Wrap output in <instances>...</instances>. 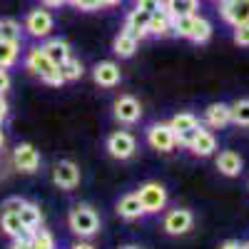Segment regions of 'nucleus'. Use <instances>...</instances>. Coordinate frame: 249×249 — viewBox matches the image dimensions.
<instances>
[{
	"instance_id": "obj_37",
	"label": "nucleus",
	"mask_w": 249,
	"mask_h": 249,
	"mask_svg": "<svg viewBox=\"0 0 249 249\" xmlns=\"http://www.w3.org/2000/svg\"><path fill=\"white\" fill-rule=\"evenodd\" d=\"M10 249H33L30 247V237H15L10 242Z\"/></svg>"
},
{
	"instance_id": "obj_23",
	"label": "nucleus",
	"mask_w": 249,
	"mask_h": 249,
	"mask_svg": "<svg viewBox=\"0 0 249 249\" xmlns=\"http://www.w3.org/2000/svg\"><path fill=\"white\" fill-rule=\"evenodd\" d=\"M147 33H150V37H167V35H172V18L164 13V10L152 13L150 15Z\"/></svg>"
},
{
	"instance_id": "obj_25",
	"label": "nucleus",
	"mask_w": 249,
	"mask_h": 249,
	"mask_svg": "<svg viewBox=\"0 0 249 249\" xmlns=\"http://www.w3.org/2000/svg\"><path fill=\"white\" fill-rule=\"evenodd\" d=\"M210 37H212V23L202 15H195V25H192L187 40L195 43V45H204V43H210Z\"/></svg>"
},
{
	"instance_id": "obj_9",
	"label": "nucleus",
	"mask_w": 249,
	"mask_h": 249,
	"mask_svg": "<svg viewBox=\"0 0 249 249\" xmlns=\"http://www.w3.org/2000/svg\"><path fill=\"white\" fill-rule=\"evenodd\" d=\"M112 117L120 124H137L142 120V102L132 95H120L112 102Z\"/></svg>"
},
{
	"instance_id": "obj_19",
	"label": "nucleus",
	"mask_w": 249,
	"mask_h": 249,
	"mask_svg": "<svg viewBox=\"0 0 249 249\" xmlns=\"http://www.w3.org/2000/svg\"><path fill=\"white\" fill-rule=\"evenodd\" d=\"M40 48H43V53L55 62V65L60 68L62 65V62H65L68 57H72V50H70V43H68V40H62V37H48L45 40V43L43 45H40Z\"/></svg>"
},
{
	"instance_id": "obj_31",
	"label": "nucleus",
	"mask_w": 249,
	"mask_h": 249,
	"mask_svg": "<svg viewBox=\"0 0 249 249\" xmlns=\"http://www.w3.org/2000/svg\"><path fill=\"white\" fill-rule=\"evenodd\" d=\"M232 43L237 48H249V23H239L232 28Z\"/></svg>"
},
{
	"instance_id": "obj_46",
	"label": "nucleus",
	"mask_w": 249,
	"mask_h": 249,
	"mask_svg": "<svg viewBox=\"0 0 249 249\" xmlns=\"http://www.w3.org/2000/svg\"><path fill=\"white\" fill-rule=\"evenodd\" d=\"M212 3H217V5H222V3H224V0H212Z\"/></svg>"
},
{
	"instance_id": "obj_16",
	"label": "nucleus",
	"mask_w": 249,
	"mask_h": 249,
	"mask_svg": "<svg viewBox=\"0 0 249 249\" xmlns=\"http://www.w3.org/2000/svg\"><path fill=\"white\" fill-rule=\"evenodd\" d=\"M217 164V172L224 177H239L244 172V160L234 152V150H222L214 160Z\"/></svg>"
},
{
	"instance_id": "obj_39",
	"label": "nucleus",
	"mask_w": 249,
	"mask_h": 249,
	"mask_svg": "<svg viewBox=\"0 0 249 249\" xmlns=\"http://www.w3.org/2000/svg\"><path fill=\"white\" fill-rule=\"evenodd\" d=\"M217 249H242V242L239 239H224Z\"/></svg>"
},
{
	"instance_id": "obj_14",
	"label": "nucleus",
	"mask_w": 249,
	"mask_h": 249,
	"mask_svg": "<svg viewBox=\"0 0 249 249\" xmlns=\"http://www.w3.org/2000/svg\"><path fill=\"white\" fill-rule=\"evenodd\" d=\"M222 20L227 25H239V23H249V0H224L219 5Z\"/></svg>"
},
{
	"instance_id": "obj_30",
	"label": "nucleus",
	"mask_w": 249,
	"mask_h": 249,
	"mask_svg": "<svg viewBox=\"0 0 249 249\" xmlns=\"http://www.w3.org/2000/svg\"><path fill=\"white\" fill-rule=\"evenodd\" d=\"M30 247L33 249H57L55 237L48 230H43V227H37V230L30 234Z\"/></svg>"
},
{
	"instance_id": "obj_3",
	"label": "nucleus",
	"mask_w": 249,
	"mask_h": 249,
	"mask_svg": "<svg viewBox=\"0 0 249 249\" xmlns=\"http://www.w3.org/2000/svg\"><path fill=\"white\" fill-rule=\"evenodd\" d=\"M195 227V214L187 207H172V210L162 212V232L170 237H184L190 234Z\"/></svg>"
},
{
	"instance_id": "obj_35",
	"label": "nucleus",
	"mask_w": 249,
	"mask_h": 249,
	"mask_svg": "<svg viewBox=\"0 0 249 249\" xmlns=\"http://www.w3.org/2000/svg\"><path fill=\"white\" fill-rule=\"evenodd\" d=\"M43 82H45V85H50V88H60V85H65V77H62L60 68H55L50 75H45V77H43Z\"/></svg>"
},
{
	"instance_id": "obj_44",
	"label": "nucleus",
	"mask_w": 249,
	"mask_h": 249,
	"mask_svg": "<svg viewBox=\"0 0 249 249\" xmlns=\"http://www.w3.org/2000/svg\"><path fill=\"white\" fill-rule=\"evenodd\" d=\"M3 144H5V137H3V130H0V152H3Z\"/></svg>"
},
{
	"instance_id": "obj_1",
	"label": "nucleus",
	"mask_w": 249,
	"mask_h": 249,
	"mask_svg": "<svg viewBox=\"0 0 249 249\" xmlns=\"http://www.w3.org/2000/svg\"><path fill=\"white\" fill-rule=\"evenodd\" d=\"M68 227L77 239H92L102 232V219H100V214L92 204L77 202L68 212Z\"/></svg>"
},
{
	"instance_id": "obj_33",
	"label": "nucleus",
	"mask_w": 249,
	"mask_h": 249,
	"mask_svg": "<svg viewBox=\"0 0 249 249\" xmlns=\"http://www.w3.org/2000/svg\"><path fill=\"white\" fill-rule=\"evenodd\" d=\"M135 8L137 10H142V13H157V10H162V0H135Z\"/></svg>"
},
{
	"instance_id": "obj_21",
	"label": "nucleus",
	"mask_w": 249,
	"mask_h": 249,
	"mask_svg": "<svg viewBox=\"0 0 249 249\" xmlns=\"http://www.w3.org/2000/svg\"><path fill=\"white\" fill-rule=\"evenodd\" d=\"M0 230H3L10 239L15 237H30L25 224L20 222V212H0Z\"/></svg>"
},
{
	"instance_id": "obj_24",
	"label": "nucleus",
	"mask_w": 249,
	"mask_h": 249,
	"mask_svg": "<svg viewBox=\"0 0 249 249\" xmlns=\"http://www.w3.org/2000/svg\"><path fill=\"white\" fill-rule=\"evenodd\" d=\"M20 222L25 224V230H28L30 234L37 230V227H43V210H40V204L25 199L23 210H20Z\"/></svg>"
},
{
	"instance_id": "obj_28",
	"label": "nucleus",
	"mask_w": 249,
	"mask_h": 249,
	"mask_svg": "<svg viewBox=\"0 0 249 249\" xmlns=\"http://www.w3.org/2000/svg\"><path fill=\"white\" fill-rule=\"evenodd\" d=\"M232 124L237 127H249V97H242V100H234L232 105Z\"/></svg>"
},
{
	"instance_id": "obj_22",
	"label": "nucleus",
	"mask_w": 249,
	"mask_h": 249,
	"mask_svg": "<svg viewBox=\"0 0 249 249\" xmlns=\"http://www.w3.org/2000/svg\"><path fill=\"white\" fill-rule=\"evenodd\" d=\"M162 10L170 18L179 15H197L199 10V0H162Z\"/></svg>"
},
{
	"instance_id": "obj_4",
	"label": "nucleus",
	"mask_w": 249,
	"mask_h": 249,
	"mask_svg": "<svg viewBox=\"0 0 249 249\" xmlns=\"http://www.w3.org/2000/svg\"><path fill=\"white\" fill-rule=\"evenodd\" d=\"M105 150H107V155H110L112 160H120V162L132 160V157L137 155V140H135V135L127 132V130H115V132H110L107 140H105Z\"/></svg>"
},
{
	"instance_id": "obj_38",
	"label": "nucleus",
	"mask_w": 249,
	"mask_h": 249,
	"mask_svg": "<svg viewBox=\"0 0 249 249\" xmlns=\"http://www.w3.org/2000/svg\"><path fill=\"white\" fill-rule=\"evenodd\" d=\"M40 5H43V8H50V10H55V8L68 5V0H40Z\"/></svg>"
},
{
	"instance_id": "obj_7",
	"label": "nucleus",
	"mask_w": 249,
	"mask_h": 249,
	"mask_svg": "<svg viewBox=\"0 0 249 249\" xmlns=\"http://www.w3.org/2000/svg\"><path fill=\"white\" fill-rule=\"evenodd\" d=\"M170 127H172V132H175V137H177V144H182V147H190L192 140H195V135H197L199 127H202V122H199V117H197L195 112H177V115L170 120Z\"/></svg>"
},
{
	"instance_id": "obj_10",
	"label": "nucleus",
	"mask_w": 249,
	"mask_h": 249,
	"mask_svg": "<svg viewBox=\"0 0 249 249\" xmlns=\"http://www.w3.org/2000/svg\"><path fill=\"white\" fill-rule=\"evenodd\" d=\"M10 162H13V167L18 170V172H23V175H35L37 170H40V152L33 147L30 142H20L18 147L13 150V157H10Z\"/></svg>"
},
{
	"instance_id": "obj_40",
	"label": "nucleus",
	"mask_w": 249,
	"mask_h": 249,
	"mask_svg": "<svg viewBox=\"0 0 249 249\" xmlns=\"http://www.w3.org/2000/svg\"><path fill=\"white\" fill-rule=\"evenodd\" d=\"M70 249H95V244H92L90 239H80V242L70 244Z\"/></svg>"
},
{
	"instance_id": "obj_17",
	"label": "nucleus",
	"mask_w": 249,
	"mask_h": 249,
	"mask_svg": "<svg viewBox=\"0 0 249 249\" xmlns=\"http://www.w3.org/2000/svg\"><path fill=\"white\" fill-rule=\"evenodd\" d=\"M187 150H190L195 157H202V160H204V157H212V155L217 152V137H214V132L199 127V132L195 135L192 144H190Z\"/></svg>"
},
{
	"instance_id": "obj_15",
	"label": "nucleus",
	"mask_w": 249,
	"mask_h": 249,
	"mask_svg": "<svg viewBox=\"0 0 249 249\" xmlns=\"http://www.w3.org/2000/svg\"><path fill=\"white\" fill-rule=\"evenodd\" d=\"M25 68L33 72V75H37L40 80H43L45 75H50L57 65H55V62L43 53V48H30L28 50V55H25Z\"/></svg>"
},
{
	"instance_id": "obj_43",
	"label": "nucleus",
	"mask_w": 249,
	"mask_h": 249,
	"mask_svg": "<svg viewBox=\"0 0 249 249\" xmlns=\"http://www.w3.org/2000/svg\"><path fill=\"white\" fill-rule=\"evenodd\" d=\"M120 249H144V247H140V244H124V247H120Z\"/></svg>"
},
{
	"instance_id": "obj_8",
	"label": "nucleus",
	"mask_w": 249,
	"mask_h": 249,
	"mask_svg": "<svg viewBox=\"0 0 249 249\" xmlns=\"http://www.w3.org/2000/svg\"><path fill=\"white\" fill-rule=\"evenodd\" d=\"M80 179H82V172L72 160H60V162L53 164V184L57 190L72 192V190H77Z\"/></svg>"
},
{
	"instance_id": "obj_27",
	"label": "nucleus",
	"mask_w": 249,
	"mask_h": 249,
	"mask_svg": "<svg viewBox=\"0 0 249 249\" xmlns=\"http://www.w3.org/2000/svg\"><path fill=\"white\" fill-rule=\"evenodd\" d=\"M0 37L10 40V43H20L23 40V25L15 18H0Z\"/></svg>"
},
{
	"instance_id": "obj_13",
	"label": "nucleus",
	"mask_w": 249,
	"mask_h": 249,
	"mask_svg": "<svg viewBox=\"0 0 249 249\" xmlns=\"http://www.w3.org/2000/svg\"><path fill=\"white\" fill-rule=\"evenodd\" d=\"M202 122L207 124L210 130H222L227 124H232V110L227 102H212L207 105L202 112Z\"/></svg>"
},
{
	"instance_id": "obj_11",
	"label": "nucleus",
	"mask_w": 249,
	"mask_h": 249,
	"mask_svg": "<svg viewBox=\"0 0 249 249\" xmlns=\"http://www.w3.org/2000/svg\"><path fill=\"white\" fill-rule=\"evenodd\" d=\"M92 80H95V85L110 90V88H117L122 82V70H120L117 62L102 60V62H97V65L92 68Z\"/></svg>"
},
{
	"instance_id": "obj_6",
	"label": "nucleus",
	"mask_w": 249,
	"mask_h": 249,
	"mask_svg": "<svg viewBox=\"0 0 249 249\" xmlns=\"http://www.w3.org/2000/svg\"><path fill=\"white\" fill-rule=\"evenodd\" d=\"M144 140L152 150L162 152V155H170L175 147H177V137L170 127V122H152L147 124V130H144Z\"/></svg>"
},
{
	"instance_id": "obj_32",
	"label": "nucleus",
	"mask_w": 249,
	"mask_h": 249,
	"mask_svg": "<svg viewBox=\"0 0 249 249\" xmlns=\"http://www.w3.org/2000/svg\"><path fill=\"white\" fill-rule=\"evenodd\" d=\"M68 5H72L75 10H82V13H97L102 8L100 0H68Z\"/></svg>"
},
{
	"instance_id": "obj_45",
	"label": "nucleus",
	"mask_w": 249,
	"mask_h": 249,
	"mask_svg": "<svg viewBox=\"0 0 249 249\" xmlns=\"http://www.w3.org/2000/svg\"><path fill=\"white\" fill-rule=\"evenodd\" d=\"M242 249H249V242H242Z\"/></svg>"
},
{
	"instance_id": "obj_41",
	"label": "nucleus",
	"mask_w": 249,
	"mask_h": 249,
	"mask_svg": "<svg viewBox=\"0 0 249 249\" xmlns=\"http://www.w3.org/2000/svg\"><path fill=\"white\" fill-rule=\"evenodd\" d=\"M8 117V102H5V97L0 95V127H3V120Z\"/></svg>"
},
{
	"instance_id": "obj_42",
	"label": "nucleus",
	"mask_w": 249,
	"mask_h": 249,
	"mask_svg": "<svg viewBox=\"0 0 249 249\" xmlns=\"http://www.w3.org/2000/svg\"><path fill=\"white\" fill-rule=\"evenodd\" d=\"M120 3H124V0H100L102 8H117Z\"/></svg>"
},
{
	"instance_id": "obj_29",
	"label": "nucleus",
	"mask_w": 249,
	"mask_h": 249,
	"mask_svg": "<svg viewBox=\"0 0 249 249\" xmlns=\"http://www.w3.org/2000/svg\"><path fill=\"white\" fill-rule=\"evenodd\" d=\"M60 72H62V77H65V82H75V80H80L82 75H85V68H82L80 60L68 57V60L60 65Z\"/></svg>"
},
{
	"instance_id": "obj_12",
	"label": "nucleus",
	"mask_w": 249,
	"mask_h": 249,
	"mask_svg": "<svg viewBox=\"0 0 249 249\" xmlns=\"http://www.w3.org/2000/svg\"><path fill=\"white\" fill-rule=\"evenodd\" d=\"M115 212H117V217L124 219V222H137V219H142V217H147V214H144V207H142L140 197H137V192L122 195V197L115 202Z\"/></svg>"
},
{
	"instance_id": "obj_2",
	"label": "nucleus",
	"mask_w": 249,
	"mask_h": 249,
	"mask_svg": "<svg viewBox=\"0 0 249 249\" xmlns=\"http://www.w3.org/2000/svg\"><path fill=\"white\" fill-rule=\"evenodd\" d=\"M137 197L144 207V214L147 217H155V214H162L167 210V187L157 179H150V182H142L137 187Z\"/></svg>"
},
{
	"instance_id": "obj_26",
	"label": "nucleus",
	"mask_w": 249,
	"mask_h": 249,
	"mask_svg": "<svg viewBox=\"0 0 249 249\" xmlns=\"http://www.w3.org/2000/svg\"><path fill=\"white\" fill-rule=\"evenodd\" d=\"M20 57V43H10V40L0 37V68H13Z\"/></svg>"
},
{
	"instance_id": "obj_34",
	"label": "nucleus",
	"mask_w": 249,
	"mask_h": 249,
	"mask_svg": "<svg viewBox=\"0 0 249 249\" xmlns=\"http://www.w3.org/2000/svg\"><path fill=\"white\" fill-rule=\"evenodd\" d=\"M23 204H25L23 197H8L3 204H0V212H20V210H23Z\"/></svg>"
},
{
	"instance_id": "obj_36",
	"label": "nucleus",
	"mask_w": 249,
	"mask_h": 249,
	"mask_svg": "<svg viewBox=\"0 0 249 249\" xmlns=\"http://www.w3.org/2000/svg\"><path fill=\"white\" fill-rule=\"evenodd\" d=\"M10 90V75L5 68H0V95H5Z\"/></svg>"
},
{
	"instance_id": "obj_5",
	"label": "nucleus",
	"mask_w": 249,
	"mask_h": 249,
	"mask_svg": "<svg viewBox=\"0 0 249 249\" xmlns=\"http://www.w3.org/2000/svg\"><path fill=\"white\" fill-rule=\"evenodd\" d=\"M23 30H25L30 37H35V40H48V37L53 35V30H55V18H53V13L45 10V8H35V10H30V13L25 15Z\"/></svg>"
},
{
	"instance_id": "obj_20",
	"label": "nucleus",
	"mask_w": 249,
	"mask_h": 249,
	"mask_svg": "<svg viewBox=\"0 0 249 249\" xmlns=\"http://www.w3.org/2000/svg\"><path fill=\"white\" fill-rule=\"evenodd\" d=\"M137 45H140V40L135 35H130L127 30H120L112 40V53L120 57V60H130L135 53H137Z\"/></svg>"
},
{
	"instance_id": "obj_18",
	"label": "nucleus",
	"mask_w": 249,
	"mask_h": 249,
	"mask_svg": "<svg viewBox=\"0 0 249 249\" xmlns=\"http://www.w3.org/2000/svg\"><path fill=\"white\" fill-rule=\"evenodd\" d=\"M147 25H150V13H142V10L132 8L127 15H124V28H122V30H127V33L135 35L137 40H144V37H150Z\"/></svg>"
}]
</instances>
